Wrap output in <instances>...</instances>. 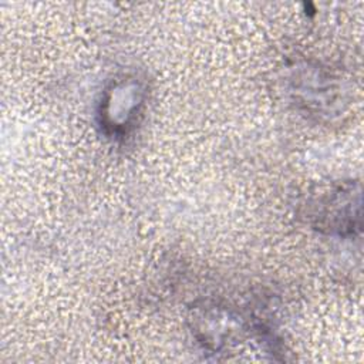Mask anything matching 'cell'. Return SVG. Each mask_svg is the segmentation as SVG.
<instances>
[{"label": "cell", "mask_w": 364, "mask_h": 364, "mask_svg": "<svg viewBox=\"0 0 364 364\" xmlns=\"http://www.w3.org/2000/svg\"><path fill=\"white\" fill-rule=\"evenodd\" d=\"M146 100V87L136 75H122L112 80L101 94L98 124L102 132L112 138L125 136L138 121Z\"/></svg>", "instance_id": "cell-1"}, {"label": "cell", "mask_w": 364, "mask_h": 364, "mask_svg": "<svg viewBox=\"0 0 364 364\" xmlns=\"http://www.w3.org/2000/svg\"><path fill=\"white\" fill-rule=\"evenodd\" d=\"M309 212L316 229L340 236L360 230L361 193L360 185L338 182L311 199Z\"/></svg>", "instance_id": "cell-2"}]
</instances>
